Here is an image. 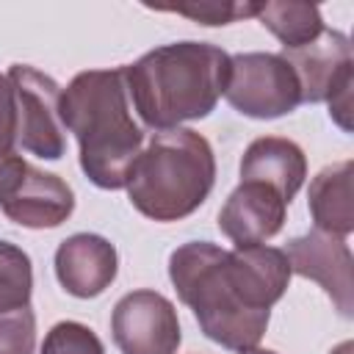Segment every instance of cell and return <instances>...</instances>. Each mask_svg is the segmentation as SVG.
I'll list each match as a JSON object with an SVG mask.
<instances>
[{"mask_svg": "<svg viewBox=\"0 0 354 354\" xmlns=\"http://www.w3.org/2000/svg\"><path fill=\"white\" fill-rule=\"evenodd\" d=\"M224 274L235 299L246 310H271L290 282V263L274 246H235L224 257Z\"/></svg>", "mask_w": 354, "mask_h": 354, "instance_id": "10", "label": "cell"}, {"mask_svg": "<svg viewBox=\"0 0 354 354\" xmlns=\"http://www.w3.org/2000/svg\"><path fill=\"white\" fill-rule=\"evenodd\" d=\"M329 354H351V343H348V340H346V343H340V346H337V348H332V351H329Z\"/></svg>", "mask_w": 354, "mask_h": 354, "instance_id": "22", "label": "cell"}, {"mask_svg": "<svg viewBox=\"0 0 354 354\" xmlns=\"http://www.w3.org/2000/svg\"><path fill=\"white\" fill-rule=\"evenodd\" d=\"M216 158L205 136L188 127L158 130L138 152L127 196L133 207L155 221H180L191 216L213 191Z\"/></svg>", "mask_w": 354, "mask_h": 354, "instance_id": "3", "label": "cell"}, {"mask_svg": "<svg viewBox=\"0 0 354 354\" xmlns=\"http://www.w3.org/2000/svg\"><path fill=\"white\" fill-rule=\"evenodd\" d=\"M111 335L122 354H177L183 340L177 310L158 290L124 293L111 313Z\"/></svg>", "mask_w": 354, "mask_h": 354, "instance_id": "8", "label": "cell"}, {"mask_svg": "<svg viewBox=\"0 0 354 354\" xmlns=\"http://www.w3.org/2000/svg\"><path fill=\"white\" fill-rule=\"evenodd\" d=\"M288 202L263 183H241L218 210V230L235 246H257L285 224Z\"/></svg>", "mask_w": 354, "mask_h": 354, "instance_id": "13", "label": "cell"}, {"mask_svg": "<svg viewBox=\"0 0 354 354\" xmlns=\"http://www.w3.org/2000/svg\"><path fill=\"white\" fill-rule=\"evenodd\" d=\"M147 8L180 14L199 25H230L243 17H257L260 3H232V0L216 3V0H210V3H177V6H147Z\"/></svg>", "mask_w": 354, "mask_h": 354, "instance_id": "18", "label": "cell"}, {"mask_svg": "<svg viewBox=\"0 0 354 354\" xmlns=\"http://www.w3.org/2000/svg\"><path fill=\"white\" fill-rule=\"evenodd\" d=\"M227 102L252 119H277L301 105V88L290 64L277 53L230 55Z\"/></svg>", "mask_w": 354, "mask_h": 354, "instance_id": "6", "label": "cell"}, {"mask_svg": "<svg viewBox=\"0 0 354 354\" xmlns=\"http://www.w3.org/2000/svg\"><path fill=\"white\" fill-rule=\"evenodd\" d=\"M307 177V160L296 141L279 136L254 138L241 158V183H263L285 202L296 196Z\"/></svg>", "mask_w": 354, "mask_h": 354, "instance_id": "14", "label": "cell"}, {"mask_svg": "<svg viewBox=\"0 0 354 354\" xmlns=\"http://www.w3.org/2000/svg\"><path fill=\"white\" fill-rule=\"evenodd\" d=\"M296 72L301 102H329V116L351 130V86H354V61L351 44L340 30L324 28L313 41L296 50L279 53Z\"/></svg>", "mask_w": 354, "mask_h": 354, "instance_id": "5", "label": "cell"}, {"mask_svg": "<svg viewBox=\"0 0 354 354\" xmlns=\"http://www.w3.org/2000/svg\"><path fill=\"white\" fill-rule=\"evenodd\" d=\"M282 252L290 263V271L318 282L335 301L337 313L343 318L351 315V252L343 238L313 230L288 241V249Z\"/></svg>", "mask_w": 354, "mask_h": 354, "instance_id": "9", "label": "cell"}, {"mask_svg": "<svg viewBox=\"0 0 354 354\" xmlns=\"http://www.w3.org/2000/svg\"><path fill=\"white\" fill-rule=\"evenodd\" d=\"M36 315L30 304L0 313V354H33Z\"/></svg>", "mask_w": 354, "mask_h": 354, "instance_id": "20", "label": "cell"}, {"mask_svg": "<svg viewBox=\"0 0 354 354\" xmlns=\"http://www.w3.org/2000/svg\"><path fill=\"white\" fill-rule=\"evenodd\" d=\"M241 354H277V351H268V348H246Z\"/></svg>", "mask_w": 354, "mask_h": 354, "instance_id": "23", "label": "cell"}, {"mask_svg": "<svg viewBox=\"0 0 354 354\" xmlns=\"http://www.w3.org/2000/svg\"><path fill=\"white\" fill-rule=\"evenodd\" d=\"M224 257L227 252L210 241L183 243L169 257V277L205 337L230 351H246L266 335L271 310H246L235 299L224 274Z\"/></svg>", "mask_w": 354, "mask_h": 354, "instance_id": "4", "label": "cell"}, {"mask_svg": "<svg viewBox=\"0 0 354 354\" xmlns=\"http://www.w3.org/2000/svg\"><path fill=\"white\" fill-rule=\"evenodd\" d=\"M41 354H105V348L86 324L61 321L47 332Z\"/></svg>", "mask_w": 354, "mask_h": 354, "instance_id": "19", "label": "cell"}, {"mask_svg": "<svg viewBox=\"0 0 354 354\" xmlns=\"http://www.w3.org/2000/svg\"><path fill=\"white\" fill-rule=\"evenodd\" d=\"M6 77L17 102V144L36 158L58 160L66 149L64 122L58 116L61 86L28 64H14Z\"/></svg>", "mask_w": 354, "mask_h": 354, "instance_id": "7", "label": "cell"}, {"mask_svg": "<svg viewBox=\"0 0 354 354\" xmlns=\"http://www.w3.org/2000/svg\"><path fill=\"white\" fill-rule=\"evenodd\" d=\"M119 257L108 238L77 232L55 249V277L69 296L94 299L116 279Z\"/></svg>", "mask_w": 354, "mask_h": 354, "instance_id": "12", "label": "cell"}, {"mask_svg": "<svg viewBox=\"0 0 354 354\" xmlns=\"http://www.w3.org/2000/svg\"><path fill=\"white\" fill-rule=\"evenodd\" d=\"M58 116L64 130L77 138L86 177L105 191L124 188L144 144V133L130 116L124 72L88 69L75 75L58 97Z\"/></svg>", "mask_w": 354, "mask_h": 354, "instance_id": "2", "label": "cell"}, {"mask_svg": "<svg viewBox=\"0 0 354 354\" xmlns=\"http://www.w3.org/2000/svg\"><path fill=\"white\" fill-rule=\"evenodd\" d=\"M351 177H354V163L351 160H340L332 163L326 169H321L313 183H310V194H307V205L315 221V230L346 238L354 230V188H351Z\"/></svg>", "mask_w": 354, "mask_h": 354, "instance_id": "15", "label": "cell"}, {"mask_svg": "<svg viewBox=\"0 0 354 354\" xmlns=\"http://www.w3.org/2000/svg\"><path fill=\"white\" fill-rule=\"evenodd\" d=\"M127 97L152 130L205 119L230 80V55L207 41H174L122 66Z\"/></svg>", "mask_w": 354, "mask_h": 354, "instance_id": "1", "label": "cell"}, {"mask_svg": "<svg viewBox=\"0 0 354 354\" xmlns=\"http://www.w3.org/2000/svg\"><path fill=\"white\" fill-rule=\"evenodd\" d=\"M30 290H33L30 257L19 246L0 241V313L30 304Z\"/></svg>", "mask_w": 354, "mask_h": 354, "instance_id": "17", "label": "cell"}, {"mask_svg": "<svg viewBox=\"0 0 354 354\" xmlns=\"http://www.w3.org/2000/svg\"><path fill=\"white\" fill-rule=\"evenodd\" d=\"M0 130L17 138V102H14V88L6 75H0Z\"/></svg>", "mask_w": 354, "mask_h": 354, "instance_id": "21", "label": "cell"}, {"mask_svg": "<svg viewBox=\"0 0 354 354\" xmlns=\"http://www.w3.org/2000/svg\"><path fill=\"white\" fill-rule=\"evenodd\" d=\"M257 19L263 28H268L285 50L304 47L324 30L321 8L313 3H293V0H279V3H260Z\"/></svg>", "mask_w": 354, "mask_h": 354, "instance_id": "16", "label": "cell"}, {"mask_svg": "<svg viewBox=\"0 0 354 354\" xmlns=\"http://www.w3.org/2000/svg\"><path fill=\"white\" fill-rule=\"evenodd\" d=\"M0 210L19 227L50 230L72 216L75 194L58 174L25 163L22 174L0 196Z\"/></svg>", "mask_w": 354, "mask_h": 354, "instance_id": "11", "label": "cell"}]
</instances>
